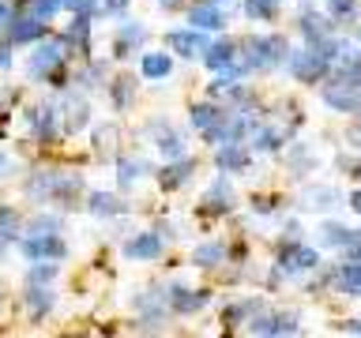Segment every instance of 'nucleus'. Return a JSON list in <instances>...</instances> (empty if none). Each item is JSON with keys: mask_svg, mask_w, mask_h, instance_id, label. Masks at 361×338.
<instances>
[{"mask_svg": "<svg viewBox=\"0 0 361 338\" xmlns=\"http://www.w3.org/2000/svg\"><path fill=\"white\" fill-rule=\"evenodd\" d=\"M57 60H61V49H57V45H42V49L34 53V60H30V71H34V76H42V71H50Z\"/></svg>", "mask_w": 361, "mask_h": 338, "instance_id": "1", "label": "nucleus"}, {"mask_svg": "<svg viewBox=\"0 0 361 338\" xmlns=\"http://www.w3.org/2000/svg\"><path fill=\"white\" fill-rule=\"evenodd\" d=\"M27 256H30V260H38V256H61V240L57 237L27 240Z\"/></svg>", "mask_w": 361, "mask_h": 338, "instance_id": "2", "label": "nucleus"}, {"mask_svg": "<svg viewBox=\"0 0 361 338\" xmlns=\"http://www.w3.org/2000/svg\"><path fill=\"white\" fill-rule=\"evenodd\" d=\"M324 68V53H305V56H298V76H305V79H312L316 71Z\"/></svg>", "mask_w": 361, "mask_h": 338, "instance_id": "3", "label": "nucleus"}, {"mask_svg": "<svg viewBox=\"0 0 361 338\" xmlns=\"http://www.w3.org/2000/svg\"><path fill=\"white\" fill-rule=\"evenodd\" d=\"M230 60H234V45L219 42V45H211V49H207V64H211V68H226Z\"/></svg>", "mask_w": 361, "mask_h": 338, "instance_id": "4", "label": "nucleus"}, {"mask_svg": "<svg viewBox=\"0 0 361 338\" xmlns=\"http://www.w3.org/2000/svg\"><path fill=\"white\" fill-rule=\"evenodd\" d=\"M312 263H316V252H309V248H298V252H290L286 256V267L290 271H305V267H312Z\"/></svg>", "mask_w": 361, "mask_h": 338, "instance_id": "5", "label": "nucleus"}, {"mask_svg": "<svg viewBox=\"0 0 361 338\" xmlns=\"http://www.w3.org/2000/svg\"><path fill=\"white\" fill-rule=\"evenodd\" d=\"M124 252H128V256H155V252H158V240H155V237H151V233H147V237L132 240V245H128Z\"/></svg>", "mask_w": 361, "mask_h": 338, "instance_id": "6", "label": "nucleus"}, {"mask_svg": "<svg viewBox=\"0 0 361 338\" xmlns=\"http://www.w3.org/2000/svg\"><path fill=\"white\" fill-rule=\"evenodd\" d=\"M342 286H347L350 293H361V263H347V267H342Z\"/></svg>", "mask_w": 361, "mask_h": 338, "instance_id": "7", "label": "nucleus"}, {"mask_svg": "<svg viewBox=\"0 0 361 338\" xmlns=\"http://www.w3.org/2000/svg\"><path fill=\"white\" fill-rule=\"evenodd\" d=\"M192 23H196V27H222L215 8H196V12H192Z\"/></svg>", "mask_w": 361, "mask_h": 338, "instance_id": "8", "label": "nucleus"}, {"mask_svg": "<svg viewBox=\"0 0 361 338\" xmlns=\"http://www.w3.org/2000/svg\"><path fill=\"white\" fill-rule=\"evenodd\" d=\"M143 71H147V76H166V71H170V56H147V60H143Z\"/></svg>", "mask_w": 361, "mask_h": 338, "instance_id": "9", "label": "nucleus"}, {"mask_svg": "<svg viewBox=\"0 0 361 338\" xmlns=\"http://www.w3.org/2000/svg\"><path fill=\"white\" fill-rule=\"evenodd\" d=\"M91 211H98V214H113V211H117L113 196H106V192H98V196H91Z\"/></svg>", "mask_w": 361, "mask_h": 338, "instance_id": "10", "label": "nucleus"}, {"mask_svg": "<svg viewBox=\"0 0 361 338\" xmlns=\"http://www.w3.org/2000/svg\"><path fill=\"white\" fill-rule=\"evenodd\" d=\"M173 304H177V308H184V312H192V308H199V297H192L188 289H177V297H173Z\"/></svg>", "mask_w": 361, "mask_h": 338, "instance_id": "11", "label": "nucleus"}, {"mask_svg": "<svg viewBox=\"0 0 361 338\" xmlns=\"http://www.w3.org/2000/svg\"><path fill=\"white\" fill-rule=\"evenodd\" d=\"M12 34L19 38V42H27V38H38V34H42V27H38V23H30V19H27V23H19V27H15Z\"/></svg>", "mask_w": 361, "mask_h": 338, "instance_id": "12", "label": "nucleus"}, {"mask_svg": "<svg viewBox=\"0 0 361 338\" xmlns=\"http://www.w3.org/2000/svg\"><path fill=\"white\" fill-rule=\"evenodd\" d=\"M219 166H245V155H241V150L237 147H226V150H222V155H219Z\"/></svg>", "mask_w": 361, "mask_h": 338, "instance_id": "13", "label": "nucleus"}, {"mask_svg": "<svg viewBox=\"0 0 361 338\" xmlns=\"http://www.w3.org/2000/svg\"><path fill=\"white\" fill-rule=\"evenodd\" d=\"M324 240H327V245H347V229H342V225H327V229H324Z\"/></svg>", "mask_w": 361, "mask_h": 338, "instance_id": "14", "label": "nucleus"}, {"mask_svg": "<svg viewBox=\"0 0 361 338\" xmlns=\"http://www.w3.org/2000/svg\"><path fill=\"white\" fill-rule=\"evenodd\" d=\"M196 124L199 128H207V124H219V109H196Z\"/></svg>", "mask_w": 361, "mask_h": 338, "instance_id": "15", "label": "nucleus"}, {"mask_svg": "<svg viewBox=\"0 0 361 338\" xmlns=\"http://www.w3.org/2000/svg\"><path fill=\"white\" fill-rule=\"evenodd\" d=\"M219 256H222V248H219V245H204V248L196 252V260H199V263H215Z\"/></svg>", "mask_w": 361, "mask_h": 338, "instance_id": "16", "label": "nucleus"}, {"mask_svg": "<svg viewBox=\"0 0 361 338\" xmlns=\"http://www.w3.org/2000/svg\"><path fill=\"white\" fill-rule=\"evenodd\" d=\"M248 8H252L256 15H271L275 12V0H248Z\"/></svg>", "mask_w": 361, "mask_h": 338, "instance_id": "17", "label": "nucleus"}, {"mask_svg": "<svg viewBox=\"0 0 361 338\" xmlns=\"http://www.w3.org/2000/svg\"><path fill=\"white\" fill-rule=\"evenodd\" d=\"M173 45H177V49H199V42L192 34H173Z\"/></svg>", "mask_w": 361, "mask_h": 338, "instance_id": "18", "label": "nucleus"}, {"mask_svg": "<svg viewBox=\"0 0 361 338\" xmlns=\"http://www.w3.org/2000/svg\"><path fill=\"white\" fill-rule=\"evenodd\" d=\"M53 8H61V0H38V15H50Z\"/></svg>", "mask_w": 361, "mask_h": 338, "instance_id": "19", "label": "nucleus"}, {"mask_svg": "<svg viewBox=\"0 0 361 338\" xmlns=\"http://www.w3.org/2000/svg\"><path fill=\"white\" fill-rule=\"evenodd\" d=\"M331 8H335V12H350V8H354V0H331Z\"/></svg>", "mask_w": 361, "mask_h": 338, "instance_id": "20", "label": "nucleus"}, {"mask_svg": "<svg viewBox=\"0 0 361 338\" xmlns=\"http://www.w3.org/2000/svg\"><path fill=\"white\" fill-rule=\"evenodd\" d=\"M128 0H98V8H124Z\"/></svg>", "mask_w": 361, "mask_h": 338, "instance_id": "21", "label": "nucleus"}, {"mask_svg": "<svg viewBox=\"0 0 361 338\" xmlns=\"http://www.w3.org/2000/svg\"><path fill=\"white\" fill-rule=\"evenodd\" d=\"M354 211H361V192H358V196H354Z\"/></svg>", "mask_w": 361, "mask_h": 338, "instance_id": "22", "label": "nucleus"}, {"mask_svg": "<svg viewBox=\"0 0 361 338\" xmlns=\"http://www.w3.org/2000/svg\"><path fill=\"white\" fill-rule=\"evenodd\" d=\"M4 19H8V12H4V8H0V23H4Z\"/></svg>", "mask_w": 361, "mask_h": 338, "instance_id": "23", "label": "nucleus"}]
</instances>
